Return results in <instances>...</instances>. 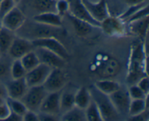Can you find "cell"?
Returning a JSON list of instances; mask_svg holds the SVG:
<instances>
[{
    "label": "cell",
    "mask_w": 149,
    "mask_h": 121,
    "mask_svg": "<svg viewBox=\"0 0 149 121\" xmlns=\"http://www.w3.org/2000/svg\"><path fill=\"white\" fill-rule=\"evenodd\" d=\"M92 99L95 102L101 114L103 120H114L119 118V115L116 112L109 96L97 90L93 85L89 89Z\"/></svg>",
    "instance_id": "cell-3"
},
{
    "label": "cell",
    "mask_w": 149,
    "mask_h": 121,
    "mask_svg": "<svg viewBox=\"0 0 149 121\" xmlns=\"http://www.w3.org/2000/svg\"><path fill=\"white\" fill-rule=\"evenodd\" d=\"M15 6H16V4L13 0H1L0 1V17L1 19Z\"/></svg>",
    "instance_id": "cell-35"
},
{
    "label": "cell",
    "mask_w": 149,
    "mask_h": 121,
    "mask_svg": "<svg viewBox=\"0 0 149 121\" xmlns=\"http://www.w3.org/2000/svg\"><path fill=\"white\" fill-rule=\"evenodd\" d=\"M146 53L145 47L142 44H136L131 50L127 81L131 85L137 82L146 74Z\"/></svg>",
    "instance_id": "cell-2"
},
{
    "label": "cell",
    "mask_w": 149,
    "mask_h": 121,
    "mask_svg": "<svg viewBox=\"0 0 149 121\" xmlns=\"http://www.w3.org/2000/svg\"><path fill=\"white\" fill-rule=\"evenodd\" d=\"M10 112L11 111L6 99L4 101L0 103V120H5L10 115Z\"/></svg>",
    "instance_id": "cell-36"
},
{
    "label": "cell",
    "mask_w": 149,
    "mask_h": 121,
    "mask_svg": "<svg viewBox=\"0 0 149 121\" xmlns=\"http://www.w3.org/2000/svg\"><path fill=\"white\" fill-rule=\"evenodd\" d=\"M15 33L13 31L1 27L0 29V52L1 54H7L15 36Z\"/></svg>",
    "instance_id": "cell-22"
},
{
    "label": "cell",
    "mask_w": 149,
    "mask_h": 121,
    "mask_svg": "<svg viewBox=\"0 0 149 121\" xmlns=\"http://www.w3.org/2000/svg\"><path fill=\"white\" fill-rule=\"evenodd\" d=\"M0 97L7 98V92L5 84L0 82Z\"/></svg>",
    "instance_id": "cell-42"
},
{
    "label": "cell",
    "mask_w": 149,
    "mask_h": 121,
    "mask_svg": "<svg viewBox=\"0 0 149 121\" xmlns=\"http://www.w3.org/2000/svg\"><path fill=\"white\" fill-rule=\"evenodd\" d=\"M148 97L146 99H131L128 115L130 117L136 116L147 110L148 108Z\"/></svg>",
    "instance_id": "cell-25"
},
{
    "label": "cell",
    "mask_w": 149,
    "mask_h": 121,
    "mask_svg": "<svg viewBox=\"0 0 149 121\" xmlns=\"http://www.w3.org/2000/svg\"><path fill=\"white\" fill-rule=\"evenodd\" d=\"M63 31L62 27L47 26L33 20L32 21H26V20L23 24L15 33L20 37L33 41L46 37L57 38Z\"/></svg>",
    "instance_id": "cell-1"
},
{
    "label": "cell",
    "mask_w": 149,
    "mask_h": 121,
    "mask_svg": "<svg viewBox=\"0 0 149 121\" xmlns=\"http://www.w3.org/2000/svg\"><path fill=\"white\" fill-rule=\"evenodd\" d=\"M127 90L131 99H146V98L148 97V95L146 94V93H144L138 85H137V84L131 85Z\"/></svg>",
    "instance_id": "cell-32"
},
{
    "label": "cell",
    "mask_w": 149,
    "mask_h": 121,
    "mask_svg": "<svg viewBox=\"0 0 149 121\" xmlns=\"http://www.w3.org/2000/svg\"><path fill=\"white\" fill-rule=\"evenodd\" d=\"M33 50L34 46L31 41L15 35L7 54L13 59H20L25 54Z\"/></svg>",
    "instance_id": "cell-12"
},
{
    "label": "cell",
    "mask_w": 149,
    "mask_h": 121,
    "mask_svg": "<svg viewBox=\"0 0 149 121\" xmlns=\"http://www.w3.org/2000/svg\"><path fill=\"white\" fill-rule=\"evenodd\" d=\"M1 1V0H0V1Z\"/></svg>",
    "instance_id": "cell-46"
},
{
    "label": "cell",
    "mask_w": 149,
    "mask_h": 121,
    "mask_svg": "<svg viewBox=\"0 0 149 121\" xmlns=\"http://www.w3.org/2000/svg\"><path fill=\"white\" fill-rule=\"evenodd\" d=\"M52 67L40 63L36 67L27 71L25 80L29 87L42 85L52 70Z\"/></svg>",
    "instance_id": "cell-5"
},
{
    "label": "cell",
    "mask_w": 149,
    "mask_h": 121,
    "mask_svg": "<svg viewBox=\"0 0 149 121\" xmlns=\"http://www.w3.org/2000/svg\"><path fill=\"white\" fill-rule=\"evenodd\" d=\"M26 70L23 67L20 59H13L10 67V75L12 79H18L25 77Z\"/></svg>",
    "instance_id": "cell-30"
},
{
    "label": "cell",
    "mask_w": 149,
    "mask_h": 121,
    "mask_svg": "<svg viewBox=\"0 0 149 121\" xmlns=\"http://www.w3.org/2000/svg\"><path fill=\"white\" fill-rule=\"evenodd\" d=\"M122 1L125 2L127 5L131 6V5H135V4H142V3L146 2L148 0H121Z\"/></svg>",
    "instance_id": "cell-41"
},
{
    "label": "cell",
    "mask_w": 149,
    "mask_h": 121,
    "mask_svg": "<svg viewBox=\"0 0 149 121\" xmlns=\"http://www.w3.org/2000/svg\"><path fill=\"white\" fill-rule=\"evenodd\" d=\"M40 63L49 66L52 68H62L65 65V60L55 52L44 48H34Z\"/></svg>",
    "instance_id": "cell-14"
},
{
    "label": "cell",
    "mask_w": 149,
    "mask_h": 121,
    "mask_svg": "<svg viewBox=\"0 0 149 121\" xmlns=\"http://www.w3.org/2000/svg\"><path fill=\"white\" fill-rule=\"evenodd\" d=\"M20 60L26 71H30L32 69L36 67L38 64H40V61L34 50L25 54L23 57L20 58Z\"/></svg>",
    "instance_id": "cell-27"
},
{
    "label": "cell",
    "mask_w": 149,
    "mask_h": 121,
    "mask_svg": "<svg viewBox=\"0 0 149 121\" xmlns=\"http://www.w3.org/2000/svg\"><path fill=\"white\" fill-rule=\"evenodd\" d=\"M13 1H14V2L16 4H18V3L20 2V1H21V0H13Z\"/></svg>",
    "instance_id": "cell-43"
},
{
    "label": "cell",
    "mask_w": 149,
    "mask_h": 121,
    "mask_svg": "<svg viewBox=\"0 0 149 121\" xmlns=\"http://www.w3.org/2000/svg\"><path fill=\"white\" fill-rule=\"evenodd\" d=\"M38 118H39V120L42 121H54L57 120L58 119V116L56 115H52L50 114L45 113V112H38Z\"/></svg>",
    "instance_id": "cell-39"
},
{
    "label": "cell",
    "mask_w": 149,
    "mask_h": 121,
    "mask_svg": "<svg viewBox=\"0 0 149 121\" xmlns=\"http://www.w3.org/2000/svg\"><path fill=\"white\" fill-rule=\"evenodd\" d=\"M1 55H2V54H1V52H0V57H1Z\"/></svg>",
    "instance_id": "cell-45"
},
{
    "label": "cell",
    "mask_w": 149,
    "mask_h": 121,
    "mask_svg": "<svg viewBox=\"0 0 149 121\" xmlns=\"http://www.w3.org/2000/svg\"><path fill=\"white\" fill-rule=\"evenodd\" d=\"M7 97L11 99H21L27 91L29 86L25 77L18 79H10L5 83Z\"/></svg>",
    "instance_id": "cell-16"
},
{
    "label": "cell",
    "mask_w": 149,
    "mask_h": 121,
    "mask_svg": "<svg viewBox=\"0 0 149 121\" xmlns=\"http://www.w3.org/2000/svg\"><path fill=\"white\" fill-rule=\"evenodd\" d=\"M55 12L63 17L68 13L69 3L68 0H58L55 1Z\"/></svg>",
    "instance_id": "cell-34"
},
{
    "label": "cell",
    "mask_w": 149,
    "mask_h": 121,
    "mask_svg": "<svg viewBox=\"0 0 149 121\" xmlns=\"http://www.w3.org/2000/svg\"><path fill=\"white\" fill-rule=\"evenodd\" d=\"M92 100L90 90L85 87H81L76 90L74 96V106L85 109Z\"/></svg>",
    "instance_id": "cell-21"
},
{
    "label": "cell",
    "mask_w": 149,
    "mask_h": 121,
    "mask_svg": "<svg viewBox=\"0 0 149 121\" xmlns=\"http://www.w3.org/2000/svg\"><path fill=\"white\" fill-rule=\"evenodd\" d=\"M86 120L88 121H103L101 114L95 102L92 99L88 106L84 109Z\"/></svg>",
    "instance_id": "cell-28"
},
{
    "label": "cell",
    "mask_w": 149,
    "mask_h": 121,
    "mask_svg": "<svg viewBox=\"0 0 149 121\" xmlns=\"http://www.w3.org/2000/svg\"><path fill=\"white\" fill-rule=\"evenodd\" d=\"M109 96L119 115H128L131 98L127 89L120 86L117 90L109 95Z\"/></svg>",
    "instance_id": "cell-7"
},
{
    "label": "cell",
    "mask_w": 149,
    "mask_h": 121,
    "mask_svg": "<svg viewBox=\"0 0 149 121\" xmlns=\"http://www.w3.org/2000/svg\"><path fill=\"white\" fill-rule=\"evenodd\" d=\"M81 1L88 10L90 15L100 23L110 15L106 0H99L97 2H93L90 0H81Z\"/></svg>",
    "instance_id": "cell-13"
},
{
    "label": "cell",
    "mask_w": 149,
    "mask_h": 121,
    "mask_svg": "<svg viewBox=\"0 0 149 121\" xmlns=\"http://www.w3.org/2000/svg\"><path fill=\"white\" fill-rule=\"evenodd\" d=\"M33 20L38 23L55 27H62V17L55 12H42L33 17Z\"/></svg>",
    "instance_id": "cell-17"
},
{
    "label": "cell",
    "mask_w": 149,
    "mask_h": 121,
    "mask_svg": "<svg viewBox=\"0 0 149 121\" xmlns=\"http://www.w3.org/2000/svg\"><path fill=\"white\" fill-rule=\"evenodd\" d=\"M66 15L68 16L69 20L71 21L73 27H74L76 34L79 36L84 37V36H88L89 34H90L92 33V31L93 30V28H96L92 26L90 23L84 21V20H80V19L74 17V16L70 15L68 13Z\"/></svg>",
    "instance_id": "cell-18"
},
{
    "label": "cell",
    "mask_w": 149,
    "mask_h": 121,
    "mask_svg": "<svg viewBox=\"0 0 149 121\" xmlns=\"http://www.w3.org/2000/svg\"><path fill=\"white\" fill-rule=\"evenodd\" d=\"M13 58L8 54H2L0 57V82L4 80L8 81L10 75V67H11Z\"/></svg>",
    "instance_id": "cell-26"
},
{
    "label": "cell",
    "mask_w": 149,
    "mask_h": 121,
    "mask_svg": "<svg viewBox=\"0 0 149 121\" xmlns=\"http://www.w3.org/2000/svg\"><path fill=\"white\" fill-rule=\"evenodd\" d=\"M69 3L68 13L80 20H84L96 28H100V23L95 20L85 7L81 0H68Z\"/></svg>",
    "instance_id": "cell-10"
},
{
    "label": "cell",
    "mask_w": 149,
    "mask_h": 121,
    "mask_svg": "<svg viewBox=\"0 0 149 121\" xmlns=\"http://www.w3.org/2000/svg\"><path fill=\"white\" fill-rule=\"evenodd\" d=\"M34 48L39 47L47 49L52 52H55L57 55L61 56L66 61L69 57V54L66 48L60 42L56 37H46L42 39H35L31 41Z\"/></svg>",
    "instance_id": "cell-9"
},
{
    "label": "cell",
    "mask_w": 149,
    "mask_h": 121,
    "mask_svg": "<svg viewBox=\"0 0 149 121\" xmlns=\"http://www.w3.org/2000/svg\"><path fill=\"white\" fill-rule=\"evenodd\" d=\"M1 27H2V24H1V19L0 17V29H1Z\"/></svg>",
    "instance_id": "cell-44"
},
{
    "label": "cell",
    "mask_w": 149,
    "mask_h": 121,
    "mask_svg": "<svg viewBox=\"0 0 149 121\" xmlns=\"http://www.w3.org/2000/svg\"><path fill=\"white\" fill-rule=\"evenodd\" d=\"M43 85L29 87L24 96L20 99L29 110L38 112L44 99L47 94Z\"/></svg>",
    "instance_id": "cell-4"
},
{
    "label": "cell",
    "mask_w": 149,
    "mask_h": 121,
    "mask_svg": "<svg viewBox=\"0 0 149 121\" xmlns=\"http://www.w3.org/2000/svg\"><path fill=\"white\" fill-rule=\"evenodd\" d=\"M76 90H73V88L68 87L61 90L60 96V106H61V114L69 110L74 106V96Z\"/></svg>",
    "instance_id": "cell-20"
},
{
    "label": "cell",
    "mask_w": 149,
    "mask_h": 121,
    "mask_svg": "<svg viewBox=\"0 0 149 121\" xmlns=\"http://www.w3.org/2000/svg\"><path fill=\"white\" fill-rule=\"evenodd\" d=\"M5 120L8 121H21L23 120V117L20 116V115H17L15 112H10V115L8 116V118Z\"/></svg>",
    "instance_id": "cell-40"
},
{
    "label": "cell",
    "mask_w": 149,
    "mask_h": 121,
    "mask_svg": "<svg viewBox=\"0 0 149 121\" xmlns=\"http://www.w3.org/2000/svg\"><path fill=\"white\" fill-rule=\"evenodd\" d=\"M61 90L48 93L44 99L39 112L50 114L52 115H61V106H60V96Z\"/></svg>",
    "instance_id": "cell-15"
},
{
    "label": "cell",
    "mask_w": 149,
    "mask_h": 121,
    "mask_svg": "<svg viewBox=\"0 0 149 121\" xmlns=\"http://www.w3.org/2000/svg\"><path fill=\"white\" fill-rule=\"evenodd\" d=\"M36 4L42 12H55V1L54 0H37Z\"/></svg>",
    "instance_id": "cell-33"
},
{
    "label": "cell",
    "mask_w": 149,
    "mask_h": 121,
    "mask_svg": "<svg viewBox=\"0 0 149 121\" xmlns=\"http://www.w3.org/2000/svg\"><path fill=\"white\" fill-rule=\"evenodd\" d=\"M61 120L63 121H85L86 116L84 109H80L74 106L69 110L61 114L60 118Z\"/></svg>",
    "instance_id": "cell-24"
},
{
    "label": "cell",
    "mask_w": 149,
    "mask_h": 121,
    "mask_svg": "<svg viewBox=\"0 0 149 121\" xmlns=\"http://www.w3.org/2000/svg\"><path fill=\"white\" fill-rule=\"evenodd\" d=\"M118 70V64L113 59H109L103 62V66L99 67V71L103 77H111L114 75Z\"/></svg>",
    "instance_id": "cell-29"
},
{
    "label": "cell",
    "mask_w": 149,
    "mask_h": 121,
    "mask_svg": "<svg viewBox=\"0 0 149 121\" xmlns=\"http://www.w3.org/2000/svg\"><path fill=\"white\" fill-rule=\"evenodd\" d=\"M66 85V76L62 68H52L42 85L47 93L59 91Z\"/></svg>",
    "instance_id": "cell-6"
},
{
    "label": "cell",
    "mask_w": 149,
    "mask_h": 121,
    "mask_svg": "<svg viewBox=\"0 0 149 121\" xmlns=\"http://www.w3.org/2000/svg\"><path fill=\"white\" fill-rule=\"evenodd\" d=\"M23 121H39L37 112L28 109L23 115Z\"/></svg>",
    "instance_id": "cell-38"
},
{
    "label": "cell",
    "mask_w": 149,
    "mask_h": 121,
    "mask_svg": "<svg viewBox=\"0 0 149 121\" xmlns=\"http://www.w3.org/2000/svg\"><path fill=\"white\" fill-rule=\"evenodd\" d=\"M126 23L119 17L110 15L102 22L100 28L105 34L111 36H121L126 33Z\"/></svg>",
    "instance_id": "cell-8"
},
{
    "label": "cell",
    "mask_w": 149,
    "mask_h": 121,
    "mask_svg": "<svg viewBox=\"0 0 149 121\" xmlns=\"http://www.w3.org/2000/svg\"><path fill=\"white\" fill-rule=\"evenodd\" d=\"M129 26L130 31L140 37L145 38L148 31L149 15L138 20H133L127 23Z\"/></svg>",
    "instance_id": "cell-19"
},
{
    "label": "cell",
    "mask_w": 149,
    "mask_h": 121,
    "mask_svg": "<svg viewBox=\"0 0 149 121\" xmlns=\"http://www.w3.org/2000/svg\"><path fill=\"white\" fill-rule=\"evenodd\" d=\"M26 20L23 12L15 6L11 10L1 17V24L3 27L15 32Z\"/></svg>",
    "instance_id": "cell-11"
},
{
    "label": "cell",
    "mask_w": 149,
    "mask_h": 121,
    "mask_svg": "<svg viewBox=\"0 0 149 121\" xmlns=\"http://www.w3.org/2000/svg\"><path fill=\"white\" fill-rule=\"evenodd\" d=\"M7 104H8L9 106H10V111L15 112L17 115L23 117V115L28 110L26 106H25V104L21 101L20 99H11V98L7 97Z\"/></svg>",
    "instance_id": "cell-31"
},
{
    "label": "cell",
    "mask_w": 149,
    "mask_h": 121,
    "mask_svg": "<svg viewBox=\"0 0 149 121\" xmlns=\"http://www.w3.org/2000/svg\"><path fill=\"white\" fill-rule=\"evenodd\" d=\"M94 86L100 92L109 96L117 90L120 87L121 85L114 80L103 79V80H97L95 83Z\"/></svg>",
    "instance_id": "cell-23"
},
{
    "label": "cell",
    "mask_w": 149,
    "mask_h": 121,
    "mask_svg": "<svg viewBox=\"0 0 149 121\" xmlns=\"http://www.w3.org/2000/svg\"><path fill=\"white\" fill-rule=\"evenodd\" d=\"M137 85L146 93L148 95L149 93V80L148 78V76H144L141 77L138 82H137Z\"/></svg>",
    "instance_id": "cell-37"
}]
</instances>
